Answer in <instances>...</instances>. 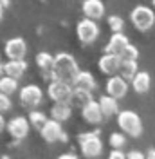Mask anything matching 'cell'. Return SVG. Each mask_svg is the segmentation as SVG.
Segmentation results:
<instances>
[{"label": "cell", "instance_id": "obj_10", "mask_svg": "<svg viewBox=\"0 0 155 159\" xmlns=\"http://www.w3.org/2000/svg\"><path fill=\"white\" fill-rule=\"evenodd\" d=\"M130 89V85H128V80H125L123 76H110L107 80V94L108 96H112V98L116 99H121L126 96V92Z\"/></svg>", "mask_w": 155, "mask_h": 159}, {"label": "cell", "instance_id": "obj_27", "mask_svg": "<svg viewBox=\"0 0 155 159\" xmlns=\"http://www.w3.org/2000/svg\"><path fill=\"white\" fill-rule=\"evenodd\" d=\"M108 27L112 29V33H123V27H125V20L121 18V16H117V15H112V16H108Z\"/></svg>", "mask_w": 155, "mask_h": 159}, {"label": "cell", "instance_id": "obj_31", "mask_svg": "<svg viewBox=\"0 0 155 159\" xmlns=\"http://www.w3.org/2000/svg\"><path fill=\"white\" fill-rule=\"evenodd\" d=\"M126 159H146V156L139 150H132V152L126 154Z\"/></svg>", "mask_w": 155, "mask_h": 159}, {"label": "cell", "instance_id": "obj_36", "mask_svg": "<svg viewBox=\"0 0 155 159\" xmlns=\"http://www.w3.org/2000/svg\"><path fill=\"white\" fill-rule=\"evenodd\" d=\"M4 9H6V7H4V6H2V4H0V20L4 18Z\"/></svg>", "mask_w": 155, "mask_h": 159}, {"label": "cell", "instance_id": "obj_39", "mask_svg": "<svg viewBox=\"0 0 155 159\" xmlns=\"http://www.w3.org/2000/svg\"><path fill=\"white\" fill-rule=\"evenodd\" d=\"M0 63H2V56H0Z\"/></svg>", "mask_w": 155, "mask_h": 159}, {"label": "cell", "instance_id": "obj_34", "mask_svg": "<svg viewBox=\"0 0 155 159\" xmlns=\"http://www.w3.org/2000/svg\"><path fill=\"white\" fill-rule=\"evenodd\" d=\"M146 159H155V150H150L148 156H146Z\"/></svg>", "mask_w": 155, "mask_h": 159}, {"label": "cell", "instance_id": "obj_33", "mask_svg": "<svg viewBox=\"0 0 155 159\" xmlns=\"http://www.w3.org/2000/svg\"><path fill=\"white\" fill-rule=\"evenodd\" d=\"M6 127H7V123H6V119H4V116L0 114V132H2V130L6 129Z\"/></svg>", "mask_w": 155, "mask_h": 159}, {"label": "cell", "instance_id": "obj_1", "mask_svg": "<svg viewBox=\"0 0 155 159\" xmlns=\"http://www.w3.org/2000/svg\"><path fill=\"white\" fill-rule=\"evenodd\" d=\"M81 70L78 67V61L69 52H58L54 56V69H52V80H60L65 83H74L76 76Z\"/></svg>", "mask_w": 155, "mask_h": 159}, {"label": "cell", "instance_id": "obj_15", "mask_svg": "<svg viewBox=\"0 0 155 159\" xmlns=\"http://www.w3.org/2000/svg\"><path fill=\"white\" fill-rule=\"evenodd\" d=\"M81 116L90 125H97V123H101V119L105 118L103 110L99 107V101H90L85 109H81Z\"/></svg>", "mask_w": 155, "mask_h": 159}, {"label": "cell", "instance_id": "obj_19", "mask_svg": "<svg viewBox=\"0 0 155 159\" xmlns=\"http://www.w3.org/2000/svg\"><path fill=\"white\" fill-rule=\"evenodd\" d=\"M72 116V105L70 103H54L51 107V119L63 123Z\"/></svg>", "mask_w": 155, "mask_h": 159}, {"label": "cell", "instance_id": "obj_4", "mask_svg": "<svg viewBox=\"0 0 155 159\" xmlns=\"http://www.w3.org/2000/svg\"><path fill=\"white\" fill-rule=\"evenodd\" d=\"M130 20L137 31L146 33L155 25V13L148 6H135L130 13Z\"/></svg>", "mask_w": 155, "mask_h": 159}, {"label": "cell", "instance_id": "obj_2", "mask_svg": "<svg viewBox=\"0 0 155 159\" xmlns=\"http://www.w3.org/2000/svg\"><path fill=\"white\" fill-rule=\"evenodd\" d=\"M117 125L123 134L137 138L143 134V121L139 118V114L134 110H121L117 114Z\"/></svg>", "mask_w": 155, "mask_h": 159}, {"label": "cell", "instance_id": "obj_32", "mask_svg": "<svg viewBox=\"0 0 155 159\" xmlns=\"http://www.w3.org/2000/svg\"><path fill=\"white\" fill-rule=\"evenodd\" d=\"M58 159H78L76 154H72V152H67V154H61Z\"/></svg>", "mask_w": 155, "mask_h": 159}, {"label": "cell", "instance_id": "obj_37", "mask_svg": "<svg viewBox=\"0 0 155 159\" xmlns=\"http://www.w3.org/2000/svg\"><path fill=\"white\" fill-rule=\"evenodd\" d=\"M0 4H2L4 7H7V6H9V0H0Z\"/></svg>", "mask_w": 155, "mask_h": 159}, {"label": "cell", "instance_id": "obj_20", "mask_svg": "<svg viewBox=\"0 0 155 159\" xmlns=\"http://www.w3.org/2000/svg\"><path fill=\"white\" fill-rule=\"evenodd\" d=\"M99 107L103 110V116H105V118H112V116H117V114L121 112L117 99L112 98V96H108V94H105V96L99 98Z\"/></svg>", "mask_w": 155, "mask_h": 159}, {"label": "cell", "instance_id": "obj_17", "mask_svg": "<svg viewBox=\"0 0 155 159\" xmlns=\"http://www.w3.org/2000/svg\"><path fill=\"white\" fill-rule=\"evenodd\" d=\"M72 87H74V89H81V90H88V92H92V90L96 89V78L92 76V72H88V70H81V72L76 76L74 83H72Z\"/></svg>", "mask_w": 155, "mask_h": 159}, {"label": "cell", "instance_id": "obj_16", "mask_svg": "<svg viewBox=\"0 0 155 159\" xmlns=\"http://www.w3.org/2000/svg\"><path fill=\"white\" fill-rule=\"evenodd\" d=\"M27 70V61L25 60H7L4 63V72L6 76H11L15 80H20Z\"/></svg>", "mask_w": 155, "mask_h": 159}, {"label": "cell", "instance_id": "obj_26", "mask_svg": "<svg viewBox=\"0 0 155 159\" xmlns=\"http://www.w3.org/2000/svg\"><path fill=\"white\" fill-rule=\"evenodd\" d=\"M108 143H110L112 148L123 150V147H125V143H126V134H123V132H112Z\"/></svg>", "mask_w": 155, "mask_h": 159}, {"label": "cell", "instance_id": "obj_38", "mask_svg": "<svg viewBox=\"0 0 155 159\" xmlns=\"http://www.w3.org/2000/svg\"><path fill=\"white\" fill-rule=\"evenodd\" d=\"M152 4H153V7H155V0H152Z\"/></svg>", "mask_w": 155, "mask_h": 159}, {"label": "cell", "instance_id": "obj_29", "mask_svg": "<svg viewBox=\"0 0 155 159\" xmlns=\"http://www.w3.org/2000/svg\"><path fill=\"white\" fill-rule=\"evenodd\" d=\"M11 107H13V103H11V98L0 92V114H4V112L11 110Z\"/></svg>", "mask_w": 155, "mask_h": 159}, {"label": "cell", "instance_id": "obj_9", "mask_svg": "<svg viewBox=\"0 0 155 159\" xmlns=\"http://www.w3.org/2000/svg\"><path fill=\"white\" fill-rule=\"evenodd\" d=\"M4 52H6L7 60H24L25 52H27V43L20 36L9 38L6 42V45H4Z\"/></svg>", "mask_w": 155, "mask_h": 159}, {"label": "cell", "instance_id": "obj_23", "mask_svg": "<svg viewBox=\"0 0 155 159\" xmlns=\"http://www.w3.org/2000/svg\"><path fill=\"white\" fill-rule=\"evenodd\" d=\"M139 72V65L137 61H130V60H123L121 61V69H119V76H123L125 80L132 81Z\"/></svg>", "mask_w": 155, "mask_h": 159}, {"label": "cell", "instance_id": "obj_22", "mask_svg": "<svg viewBox=\"0 0 155 159\" xmlns=\"http://www.w3.org/2000/svg\"><path fill=\"white\" fill-rule=\"evenodd\" d=\"M36 65L40 67L42 72H49V74L52 76V69H54V56H52L51 52L42 51V52L36 54Z\"/></svg>", "mask_w": 155, "mask_h": 159}, {"label": "cell", "instance_id": "obj_28", "mask_svg": "<svg viewBox=\"0 0 155 159\" xmlns=\"http://www.w3.org/2000/svg\"><path fill=\"white\" fill-rule=\"evenodd\" d=\"M119 56H121V60H130V61H137V58H139V49H137L135 45H132V43H130V45H128V47H126V49L123 51V52H121Z\"/></svg>", "mask_w": 155, "mask_h": 159}, {"label": "cell", "instance_id": "obj_35", "mask_svg": "<svg viewBox=\"0 0 155 159\" xmlns=\"http://www.w3.org/2000/svg\"><path fill=\"white\" fill-rule=\"evenodd\" d=\"M6 76V72H4V63H0V80Z\"/></svg>", "mask_w": 155, "mask_h": 159}, {"label": "cell", "instance_id": "obj_7", "mask_svg": "<svg viewBox=\"0 0 155 159\" xmlns=\"http://www.w3.org/2000/svg\"><path fill=\"white\" fill-rule=\"evenodd\" d=\"M76 34H78V40H79L81 43H92V42H96L97 36H99V25H97L94 20L83 18V20L78 22Z\"/></svg>", "mask_w": 155, "mask_h": 159}, {"label": "cell", "instance_id": "obj_12", "mask_svg": "<svg viewBox=\"0 0 155 159\" xmlns=\"http://www.w3.org/2000/svg\"><path fill=\"white\" fill-rule=\"evenodd\" d=\"M121 56H117V54H103L99 61H97V67L99 70L103 72V74H107V76H116L119 74V69H121Z\"/></svg>", "mask_w": 155, "mask_h": 159}, {"label": "cell", "instance_id": "obj_25", "mask_svg": "<svg viewBox=\"0 0 155 159\" xmlns=\"http://www.w3.org/2000/svg\"><path fill=\"white\" fill-rule=\"evenodd\" d=\"M18 90V80L11 78V76H4L0 80V92L6 94V96H11Z\"/></svg>", "mask_w": 155, "mask_h": 159}, {"label": "cell", "instance_id": "obj_18", "mask_svg": "<svg viewBox=\"0 0 155 159\" xmlns=\"http://www.w3.org/2000/svg\"><path fill=\"white\" fill-rule=\"evenodd\" d=\"M150 85H152V76L146 70H139L137 76L132 80V89L137 94H146L150 90Z\"/></svg>", "mask_w": 155, "mask_h": 159}, {"label": "cell", "instance_id": "obj_3", "mask_svg": "<svg viewBox=\"0 0 155 159\" xmlns=\"http://www.w3.org/2000/svg\"><path fill=\"white\" fill-rule=\"evenodd\" d=\"M78 145L85 157H97L103 152V141L97 132H83L78 136Z\"/></svg>", "mask_w": 155, "mask_h": 159}, {"label": "cell", "instance_id": "obj_8", "mask_svg": "<svg viewBox=\"0 0 155 159\" xmlns=\"http://www.w3.org/2000/svg\"><path fill=\"white\" fill-rule=\"evenodd\" d=\"M7 132H9V136L13 139H24L27 134H29V129H31V123L27 118H24V116H15V118H11L7 121Z\"/></svg>", "mask_w": 155, "mask_h": 159}, {"label": "cell", "instance_id": "obj_11", "mask_svg": "<svg viewBox=\"0 0 155 159\" xmlns=\"http://www.w3.org/2000/svg\"><path fill=\"white\" fill-rule=\"evenodd\" d=\"M42 138L45 139L47 143H56V141H67V134L61 129V123L54 121V119H49L47 125L40 130Z\"/></svg>", "mask_w": 155, "mask_h": 159}, {"label": "cell", "instance_id": "obj_6", "mask_svg": "<svg viewBox=\"0 0 155 159\" xmlns=\"http://www.w3.org/2000/svg\"><path fill=\"white\" fill-rule=\"evenodd\" d=\"M18 98H20V103H22L24 107L34 110L40 103H42V99H43V90L40 89L38 85L29 83V85H25V87L20 89V96Z\"/></svg>", "mask_w": 155, "mask_h": 159}, {"label": "cell", "instance_id": "obj_5", "mask_svg": "<svg viewBox=\"0 0 155 159\" xmlns=\"http://www.w3.org/2000/svg\"><path fill=\"white\" fill-rule=\"evenodd\" d=\"M72 90H74V87L70 83L60 81V80H52L47 87V94L54 103H69L70 96H72Z\"/></svg>", "mask_w": 155, "mask_h": 159}, {"label": "cell", "instance_id": "obj_30", "mask_svg": "<svg viewBox=\"0 0 155 159\" xmlns=\"http://www.w3.org/2000/svg\"><path fill=\"white\" fill-rule=\"evenodd\" d=\"M108 159H126V152L117 150V148H112V152L108 154Z\"/></svg>", "mask_w": 155, "mask_h": 159}, {"label": "cell", "instance_id": "obj_24", "mask_svg": "<svg viewBox=\"0 0 155 159\" xmlns=\"http://www.w3.org/2000/svg\"><path fill=\"white\" fill-rule=\"evenodd\" d=\"M27 119H29L31 127H34L36 130H42L49 121V118L45 116V112H42V110H31Z\"/></svg>", "mask_w": 155, "mask_h": 159}, {"label": "cell", "instance_id": "obj_21", "mask_svg": "<svg viewBox=\"0 0 155 159\" xmlns=\"http://www.w3.org/2000/svg\"><path fill=\"white\" fill-rule=\"evenodd\" d=\"M90 101H94V99H92V92L81 90V89H74L69 103H70L72 107H78V109H85Z\"/></svg>", "mask_w": 155, "mask_h": 159}, {"label": "cell", "instance_id": "obj_14", "mask_svg": "<svg viewBox=\"0 0 155 159\" xmlns=\"http://www.w3.org/2000/svg\"><path fill=\"white\" fill-rule=\"evenodd\" d=\"M128 45H130V42H128V36H126L125 33H114L110 36V40H108L107 47H105V52L107 54H117L119 56Z\"/></svg>", "mask_w": 155, "mask_h": 159}, {"label": "cell", "instance_id": "obj_13", "mask_svg": "<svg viewBox=\"0 0 155 159\" xmlns=\"http://www.w3.org/2000/svg\"><path fill=\"white\" fill-rule=\"evenodd\" d=\"M81 11H83L85 18L96 22V20L105 16V4L101 0H85L81 6Z\"/></svg>", "mask_w": 155, "mask_h": 159}]
</instances>
